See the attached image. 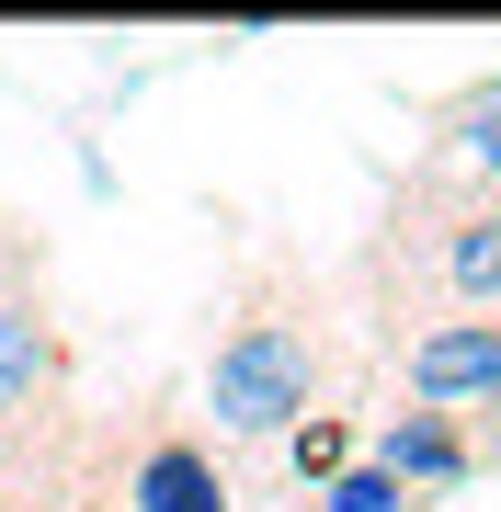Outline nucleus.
I'll list each match as a JSON object with an SVG mask.
<instances>
[{"label":"nucleus","mask_w":501,"mask_h":512,"mask_svg":"<svg viewBox=\"0 0 501 512\" xmlns=\"http://www.w3.org/2000/svg\"><path fill=\"white\" fill-rule=\"evenodd\" d=\"M353 444H365V433H353V421H342V410H308V421H297V433H285V444H274V456H285V478H297V490H331V478L353 467Z\"/></svg>","instance_id":"nucleus-7"},{"label":"nucleus","mask_w":501,"mask_h":512,"mask_svg":"<svg viewBox=\"0 0 501 512\" xmlns=\"http://www.w3.org/2000/svg\"><path fill=\"white\" fill-rule=\"evenodd\" d=\"M490 421H501V387H490Z\"/></svg>","instance_id":"nucleus-9"},{"label":"nucleus","mask_w":501,"mask_h":512,"mask_svg":"<svg viewBox=\"0 0 501 512\" xmlns=\"http://www.w3.org/2000/svg\"><path fill=\"white\" fill-rule=\"evenodd\" d=\"M342 365V342H331V308H319V285H308V262H285V251H262L240 262V285H228V319H217V342H205V421H217V444H285L297 421L319 410V387H331Z\"/></svg>","instance_id":"nucleus-1"},{"label":"nucleus","mask_w":501,"mask_h":512,"mask_svg":"<svg viewBox=\"0 0 501 512\" xmlns=\"http://www.w3.org/2000/svg\"><path fill=\"white\" fill-rule=\"evenodd\" d=\"M422 183L433 194H501V69L467 80V92H445L422 114Z\"/></svg>","instance_id":"nucleus-4"},{"label":"nucleus","mask_w":501,"mask_h":512,"mask_svg":"<svg viewBox=\"0 0 501 512\" xmlns=\"http://www.w3.org/2000/svg\"><path fill=\"white\" fill-rule=\"evenodd\" d=\"M69 399V330L46 296V239L0 217V433H35Z\"/></svg>","instance_id":"nucleus-2"},{"label":"nucleus","mask_w":501,"mask_h":512,"mask_svg":"<svg viewBox=\"0 0 501 512\" xmlns=\"http://www.w3.org/2000/svg\"><path fill=\"white\" fill-rule=\"evenodd\" d=\"M388 353H399L410 410H445V421L490 410V387H501V319H422V330L388 342Z\"/></svg>","instance_id":"nucleus-3"},{"label":"nucleus","mask_w":501,"mask_h":512,"mask_svg":"<svg viewBox=\"0 0 501 512\" xmlns=\"http://www.w3.org/2000/svg\"><path fill=\"white\" fill-rule=\"evenodd\" d=\"M126 501L137 512H240V478H228V456L205 433H149L126 467Z\"/></svg>","instance_id":"nucleus-5"},{"label":"nucleus","mask_w":501,"mask_h":512,"mask_svg":"<svg viewBox=\"0 0 501 512\" xmlns=\"http://www.w3.org/2000/svg\"><path fill=\"white\" fill-rule=\"evenodd\" d=\"M365 467H388L410 501H445V490H467V478H479V444H467V421H445V410H388Z\"/></svg>","instance_id":"nucleus-6"},{"label":"nucleus","mask_w":501,"mask_h":512,"mask_svg":"<svg viewBox=\"0 0 501 512\" xmlns=\"http://www.w3.org/2000/svg\"><path fill=\"white\" fill-rule=\"evenodd\" d=\"M308 512H422V501H410L388 467H342V478H331V490H319Z\"/></svg>","instance_id":"nucleus-8"}]
</instances>
